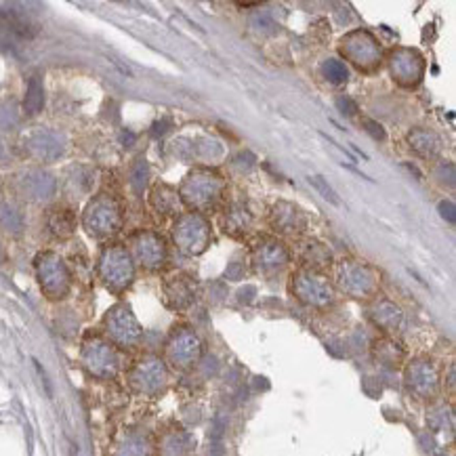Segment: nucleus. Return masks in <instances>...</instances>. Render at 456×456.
Listing matches in <instances>:
<instances>
[{
  "instance_id": "nucleus-4",
  "label": "nucleus",
  "mask_w": 456,
  "mask_h": 456,
  "mask_svg": "<svg viewBox=\"0 0 456 456\" xmlns=\"http://www.w3.org/2000/svg\"><path fill=\"white\" fill-rule=\"evenodd\" d=\"M84 362L93 374L108 376L116 370V353L110 349V345L95 341L91 345H84Z\"/></svg>"
},
{
  "instance_id": "nucleus-12",
  "label": "nucleus",
  "mask_w": 456,
  "mask_h": 456,
  "mask_svg": "<svg viewBox=\"0 0 456 456\" xmlns=\"http://www.w3.org/2000/svg\"><path fill=\"white\" fill-rule=\"evenodd\" d=\"M324 74L328 76L333 82H343V80H347V68H345L341 61H337V59H331L328 63L324 65Z\"/></svg>"
},
{
  "instance_id": "nucleus-7",
  "label": "nucleus",
  "mask_w": 456,
  "mask_h": 456,
  "mask_svg": "<svg viewBox=\"0 0 456 456\" xmlns=\"http://www.w3.org/2000/svg\"><path fill=\"white\" fill-rule=\"evenodd\" d=\"M21 189L32 200H45L55 191V181L45 173H27L21 179Z\"/></svg>"
},
{
  "instance_id": "nucleus-9",
  "label": "nucleus",
  "mask_w": 456,
  "mask_h": 456,
  "mask_svg": "<svg viewBox=\"0 0 456 456\" xmlns=\"http://www.w3.org/2000/svg\"><path fill=\"white\" fill-rule=\"evenodd\" d=\"M0 227L11 234H19L23 230V219H21V213L7 204V202H0Z\"/></svg>"
},
{
  "instance_id": "nucleus-14",
  "label": "nucleus",
  "mask_w": 456,
  "mask_h": 456,
  "mask_svg": "<svg viewBox=\"0 0 456 456\" xmlns=\"http://www.w3.org/2000/svg\"><path fill=\"white\" fill-rule=\"evenodd\" d=\"M3 154H5V147H3V143H0V158H3Z\"/></svg>"
},
{
  "instance_id": "nucleus-5",
  "label": "nucleus",
  "mask_w": 456,
  "mask_h": 456,
  "mask_svg": "<svg viewBox=\"0 0 456 456\" xmlns=\"http://www.w3.org/2000/svg\"><path fill=\"white\" fill-rule=\"evenodd\" d=\"M27 147L36 158L43 160H53L63 154V141L49 130H36L27 137Z\"/></svg>"
},
{
  "instance_id": "nucleus-11",
  "label": "nucleus",
  "mask_w": 456,
  "mask_h": 456,
  "mask_svg": "<svg viewBox=\"0 0 456 456\" xmlns=\"http://www.w3.org/2000/svg\"><path fill=\"white\" fill-rule=\"evenodd\" d=\"M309 183H311V185H313V187H315V189H317V191L322 193V198H326V200H328L331 204H335V206H341V200L337 198L335 189H333V187H331L328 183H326V181H324V179H322L320 175H313V177H309Z\"/></svg>"
},
{
  "instance_id": "nucleus-13",
  "label": "nucleus",
  "mask_w": 456,
  "mask_h": 456,
  "mask_svg": "<svg viewBox=\"0 0 456 456\" xmlns=\"http://www.w3.org/2000/svg\"><path fill=\"white\" fill-rule=\"evenodd\" d=\"M339 104V108L343 110V114H349V116H353L355 112H357V108H355V104H351L349 99H339L337 101Z\"/></svg>"
},
{
  "instance_id": "nucleus-8",
  "label": "nucleus",
  "mask_w": 456,
  "mask_h": 456,
  "mask_svg": "<svg viewBox=\"0 0 456 456\" xmlns=\"http://www.w3.org/2000/svg\"><path fill=\"white\" fill-rule=\"evenodd\" d=\"M45 104V88H43V78L36 74L29 78L27 91H25V99H23V112L27 116H34L43 110Z\"/></svg>"
},
{
  "instance_id": "nucleus-2",
  "label": "nucleus",
  "mask_w": 456,
  "mask_h": 456,
  "mask_svg": "<svg viewBox=\"0 0 456 456\" xmlns=\"http://www.w3.org/2000/svg\"><path fill=\"white\" fill-rule=\"evenodd\" d=\"M38 274H40V284L51 299H61L68 292L70 276L55 254H43L38 259Z\"/></svg>"
},
{
  "instance_id": "nucleus-3",
  "label": "nucleus",
  "mask_w": 456,
  "mask_h": 456,
  "mask_svg": "<svg viewBox=\"0 0 456 456\" xmlns=\"http://www.w3.org/2000/svg\"><path fill=\"white\" fill-rule=\"evenodd\" d=\"M101 276L106 284L114 290H122L133 276L130 259L122 248H110L101 259Z\"/></svg>"
},
{
  "instance_id": "nucleus-6",
  "label": "nucleus",
  "mask_w": 456,
  "mask_h": 456,
  "mask_svg": "<svg viewBox=\"0 0 456 456\" xmlns=\"http://www.w3.org/2000/svg\"><path fill=\"white\" fill-rule=\"evenodd\" d=\"M108 326H110V333L114 335V339H118L120 343L130 345L139 339V326L135 324L133 315H130L126 309H114L110 313Z\"/></svg>"
},
{
  "instance_id": "nucleus-10",
  "label": "nucleus",
  "mask_w": 456,
  "mask_h": 456,
  "mask_svg": "<svg viewBox=\"0 0 456 456\" xmlns=\"http://www.w3.org/2000/svg\"><path fill=\"white\" fill-rule=\"evenodd\" d=\"M51 230L57 236H70L74 232V215L70 211H57L51 215Z\"/></svg>"
},
{
  "instance_id": "nucleus-1",
  "label": "nucleus",
  "mask_w": 456,
  "mask_h": 456,
  "mask_svg": "<svg viewBox=\"0 0 456 456\" xmlns=\"http://www.w3.org/2000/svg\"><path fill=\"white\" fill-rule=\"evenodd\" d=\"M118 223H120V213H118V206L110 198H97L84 213L86 230L95 236L114 234Z\"/></svg>"
}]
</instances>
